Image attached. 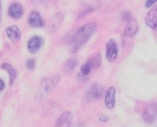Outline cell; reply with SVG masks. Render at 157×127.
<instances>
[{
	"instance_id": "6da1fadb",
	"label": "cell",
	"mask_w": 157,
	"mask_h": 127,
	"mask_svg": "<svg viewBox=\"0 0 157 127\" xmlns=\"http://www.w3.org/2000/svg\"><path fill=\"white\" fill-rule=\"evenodd\" d=\"M96 28V23H88V24L82 26L80 29H78V31L74 33L73 37L71 38V41H70V48H71L70 51L72 53H76L80 50H82L83 46L90 39V37L94 35Z\"/></svg>"
},
{
	"instance_id": "7a4b0ae2",
	"label": "cell",
	"mask_w": 157,
	"mask_h": 127,
	"mask_svg": "<svg viewBox=\"0 0 157 127\" xmlns=\"http://www.w3.org/2000/svg\"><path fill=\"white\" fill-rule=\"evenodd\" d=\"M59 79H60L59 75L42 79L41 83L39 85V88L37 90V94H36V99L37 100H43L45 97H48L53 92V90L56 87V85L59 82Z\"/></svg>"
},
{
	"instance_id": "3957f363",
	"label": "cell",
	"mask_w": 157,
	"mask_h": 127,
	"mask_svg": "<svg viewBox=\"0 0 157 127\" xmlns=\"http://www.w3.org/2000/svg\"><path fill=\"white\" fill-rule=\"evenodd\" d=\"M103 87L100 84H94L86 93V100L87 101H95L102 96Z\"/></svg>"
},
{
	"instance_id": "277c9868",
	"label": "cell",
	"mask_w": 157,
	"mask_h": 127,
	"mask_svg": "<svg viewBox=\"0 0 157 127\" xmlns=\"http://www.w3.org/2000/svg\"><path fill=\"white\" fill-rule=\"evenodd\" d=\"M118 55V48H117V44L114 40H110L107 43V50H105V56L107 59L110 61H114L117 58Z\"/></svg>"
},
{
	"instance_id": "5b68a950",
	"label": "cell",
	"mask_w": 157,
	"mask_h": 127,
	"mask_svg": "<svg viewBox=\"0 0 157 127\" xmlns=\"http://www.w3.org/2000/svg\"><path fill=\"white\" fill-rule=\"evenodd\" d=\"M42 45H43V39H42V37H39V36H35L27 42V48H28V51L30 53L38 52Z\"/></svg>"
},
{
	"instance_id": "8992f818",
	"label": "cell",
	"mask_w": 157,
	"mask_h": 127,
	"mask_svg": "<svg viewBox=\"0 0 157 127\" xmlns=\"http://www.w3.org/2000/svg\"><path fill=\"white\" fill-rule=\"evenodd\" d=\"M138 29H139V26H138V22L135 17H129L128 18V23H127L126 27H125V31L124 35L126 37H132L137 33Z\"/></svg>"
},
{
	"instance_id": "52a82bcc",
	"label": "cell",
	"mask_w": 157,
	"mask_h": 127,
	"mask_svg": "<svg viewBox=\"0 0 157 127\" xmlns=\"http://www.w3.org/2000/svg\"><path fill=\"white\" fill-rule=\"evenodd\" d=\"M115 94H116L115 87L111 86V87L108 88L105 97V105L108 109H113L114 106H115Z\"/></svg>"
},
{
	"instance_id": "ba28073f",
	"label": "cell",
	"mask_w": 157,
	"mask_h": 127,
	"mask_svg": "<svg viewBox=\"0 0 157 127\" xmlns=\"http://www.w3.org/2000/svg\"><path fill=\"white\" fill-rule=\"evenodd\" d=\"M28 23L33 28H39V27L44 26V22L42 20L41 15L38 11H33L28 17Z\"/></svg>"
},
{
	"instance_id": "9c48e42d",
	"label": "cell",
	"mask_w": 157,
	"mask_h": 127,
	"mask_svg": "<svg viewBox=\"0 0 157 127\" xmlns=\"http://www.w3.org/2000/svg\"><path fill=\"white\" fill-rule=\"evenodd\" d=\"M9 15L13 18H21L24 14V8L22 7V5L17 2H14L12 5H10L9 7Z\"/></svg>"
},
{
	"instance_id": "30bf717a",
	"label": "cell",
	"mask_w": 157,
	"mask_h": 127,
	"mask_svg": "<svg viewBox=\"0 0 157 127\" xmlns=\"http://www.w3.org/2000/svg\"><path fill=\"white\" fill-rule=\"evenodd\" d=\"M145 23L148 27L153 29V30H156L157 29V9L154 8L147 13L145 17Z\"/></svg>"
},
{
	"instance_id": "8fae6325",
	"label": "cell",
	"mask_w": 157,
	"mask_h": 127,
	"mask_svg": "<svg viewBox=\"0 0 157 127\" xmlns=\"http://www.w3.org/2000/svg\"><path fill=\"white\" fill-rule=\"evenodd\" d=\"M6 33H7L8 38L13 42H18V40L21 39V30L15 25H12V26L8 27L6 29Z\"/></svg>"
},
{
	"instance_id": "7c38bea8",
	"label": "cell",
	"mask_w": 157,
	"mask_h": 127,
	"mask_svg": "<svg viewBox=\"0 0 157 127\" xmlns=\"http://www.w3.org/2000/svg\"><path fill=\"white\" fill-rule=\"evenodd\" d=\"M71 118H72V114L70 112H63L59 116L58 120H57L55 127H70V125H71Z\"/></svg>"
},
{
	"instance_id": "4fadbf2b",
	"label": "cell",
	"mask_w": 157,
	"mask_h": 127,
	"mask_svg": "<svg viewBox=\"0 0 157 127\" xmlns=\"http://www.w3.org/2000/svg\"><path fill=\"white\" fill-rule=\"evenodd\" d=\"M143 118L147 124H153L156 120V108H155V103L152 107L146 108V110L143 112Z\"/></svg>"
},
{
	"instance_id": "5bb4252c",
	"label": "cell",
	"mask_w": 157,
	"mask_h": 127,
	"mask_svg": "<svg viewBox=\"0 0 157 127\" xmlns=\"http://www.w3.org/2000/svg\"><path fill=\"white\" fill-rule=\"evenodd\" d=\"M63 16L61 13H58L56 14V15H54L52 18L50 20V22H48V27H50V29L52 31H55L57 28H58V26L60 25L61 21H63Z\"/></svg>"
},
{
	"instance_id": "9a60e30c",
	"label": "cell",
	"mask_w": 157,
	"mask_h": 127,
	"mask_svg": "<svg viewBox=\"0 0 157 127\" xmlns=\"http://www.w3.org/2000/svg\"><path fill=\"white\" fill-rule=\"evenodd\" d=\"M1 68L8 71L9 77H10V84L12 85L16 79V73H17L16 72V70L12 67V65H10V63H3L2 65H1Z\"/></svg>"
},
{
	"instance_id": "2e32d148",
	"label": "cell",
	"mask_w": 157,
	"mask_h": 127,
	"mask_svg": "<svg viewBox=\"0 0 157 127\" xmlns=\"http://www.w3.org/2000/svg\"><path fill=\"white\" fill-rule=\"evenodd\" d=\"M88 61H90V63L92 65L93 69L99 68V67H100V65H101V55L99 54V53H98V54L93 55V56L88 59Z\"/></svg>"
},
{
	"instance_id": "e0dca14e",
	"label": "cell",
	"mask_w": 157,
	"mask_h": 127,
	"mask_svg": "<svg viewBox=\"0 0 157 127\" xmlns=\"http://www.w3.org/2000/svg\"><path fill=\"white\" fill-rule=\"evenodd\" d=\"M76 65H78V58H76V57H72V58L68 59V60L66 61V63H65L66 71H68V72L72 71L74 68H75Z\"/></svg>"
},
{
	"instance_id": "ac0fdd59",
	"label": "cell",
	"mask_w": 157,
	"mask_h": 127,
	"mask_svg": "<svg viewBox=\"0 0 157 127\" xmlns=\"http://www.w3.org/2000/svg\"><path fill=\"white\" fill-rule=\"evenodd\" d=\"M92 70H94L92 67V65L90 63V61H86V63H84L83 65H82L81 67V70H80V75H83V77H86V75H88L90 72H92Z\"/></svg>"
},
{
	"instance_id": "d6986e66",
	"label": "cell",
	"mask_w": 157,
	"mask_h": 127,
	"mask_svg": "<svg viewBox=\"0 0 157 127\" xmlns=\"http://www.w3.org/2000/svg\"><path fill=\"white\" fill-rule=\"evenodd\" d=\"M35 66H36V60L35 59H28L26 61V68L29 69V70H33L35 69Z\"/></svg>"
},
{
	"instance_id": "ffe728a7",
	"label": "cell",
	"mask_w": 157,
	"mask_h": 127,
	"mask_svg": "<svg viewBox=\"0 0 157 127\" xmlns=\"http://www.w3.org/2000/svg\"><path fill=\"white\" fill-rule=\"evenodd\" d=\"M155 2H156V1H155V0H150V1H146V7H151V6H152L153 5V3H155Z\"/></svg>"
},
{
	"instance_id": "44dd1931",
	"label": "cell",
	"mask_w": 157,
	"mask_h": 127,
	"mask_svg": "<svg viewBox=\"0 0 157 127\" xmlns=\"http://www.w3.org/2000/svg\"><path fill=\"white\" fill-rule=\"evenodd\" d=\"M3 88H5V82L0 79V92H1V90H3Z\"/></svg>"
},
{
	"instance_id": "7402d4cb",
	"label": "cell",
	"mask_w": 157,
	"mask_h": 127,
	"mask_svg": "<svg viewBox=\"0 0 157 127\" xmlns=\"http://www.w3.org/2000/svg\"><path fill=\"white\" fill-rule=\"evenodd\" d=\"M100 121H108V117H105V115H101Z\"/></svg>"
},
{
	"instance_id": "603a6c76",
	"label": "cell",
	"mask_w": 157,
	"mask_h": 127,
	"mask_svg": "<svg viewBox=\"0 0 157 127\" xmlns=\"http://www.w3.org/2000/svg\"><path fill=\"white\" fill-rule=\"evenodd\" d=\"M0 18H1V3H0Z\"/></svg>"
}]
</instances>
